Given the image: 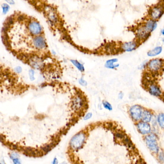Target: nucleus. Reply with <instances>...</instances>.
Instances as JSON below:
<instances>
[{
	"label": "nucleus",
	"instance_id": "1",
	"mask_svg": "<svg viewBox=\"0 0 164 164\" xmlns=\"http://www.w3.org/2000/svg\"><path fill=\"white\" fill-rule=\"evenodd\" d=\"M158 136L156 133L152 132L151 134L144 136V141L147 147L152 154L157 155L160 150L158 142Z\"/></svg>",
	"mask_w": 164,
	"mask_h": 164
},
{
	"label": "nucleus",
	"instance_id": "2",
	"mask_svg": "<svg viewBox=\"0 0 164 164\" xmlns=\"http://www.w3.org/2000/svg\"><path fill=\"white\" fill-rule=\"evenodd\" d=\"M86 140V136L83 132H79L72 137L69 142V146L75 151L81 149L83 146Z\"/></svg>",
	"mask_w": 164,
	"mask_h": 164
},
{
	"label": "nucleus",
	"instance_id": "3",
	"mask_svg": "<svg viewBox=\"0 0 164 164\" xmlns=\"http://www.w3.org/2000/svg\"><path fill=\"white\" fill-rule=\"evenodd\" d=\"M144 109L142 106L138 104L134 105L129 107V115L130 119L135 124L142 121Z\"/></svg>",
	"mask_w": 164,
	"mask_h": 164
},
{
	"label": "nucleus",
	"instance_id": "4",
	"mask_svg": "<svg viewBox=\"0 0 164 164\" xmlns=\"http://www.w3.org/2000/svg\"><path fill=\"white\" fill-rule=\"evenodd\" d=\"M164 63V59H153L147 62L146 67L143 70L150 73H155L162 68Z\"/></svg>",
	"mask_w": 164,
	"mask_h": 164
},
{
	"label": "nucleus",
	"instance_id": "5",
	"mask_svg": "<svg viewBox=\"0 0 164 164\" xmlns=\"http://www.w3.org/2000/svg\"><path fill=\"white\" fill-rule=\"evenodd\" d=\"M28 29L31 34L35 36L40 35L43 32V28L40 23L35 19H29Z\"/></svg>",
	"mask_w": 164,
	"mask_h": 164
},
{
	"label": "nucleus",
	"instance_id": "6",
	"mask_svg": "<svg viewBox=\"0 0 164 164\" xmlns=\"http://www.w3.org/2000/svg\"><path fill=\"white\" fill-rule=\"evenodd\" d=\"M135 124L137 131L142 135L146 136L152 132V127L150 123L141 121Z\"/></svg>",
	"mask_w": 164,
	"mask_h": 164
},
{
	"label": "nucleus",
	"instance_id": "7",
	"mask_svg": "<svg viewBox=\"0 0 164 164\" xmlns=\"http://www.w3.org/2000/svg\"><path fill=\"white\" fill-rule=\"evenodd\" d=\"M164 13V6L158 5L151 9L150 12V16L152 20L157 21L162 16Z\"/></svg>",
	"mask_w": 164,
	"mask_h": 164
},
{
	"label": "nucleus",
	"instance_id": "8",
	"mask_svg": "<svg viewBox=\"0 0 164 164\" xmlns=\"http://www.w3.org/2000/svg\"><path fill=\"white\" fill-rule=\"evenodd\" d=\"M140 44L136 40L125 42L121 44V48L123 52H132L139 47Z\"/></svg>",
	"mask_w": 164,
	"mask_h": 164
},
{
	"label": "nucleus",
	"instance_id": "9",
	"mask_svg": "<svg viewBox=\"0 0 164 164\" xmlns=\"http://www.w3.org/2000/svg\"><path fill=\"white\" fill-rule=\"evenodd\" d=\"M150 35L151 33L146 30L144 26L139 28L136 31V37L138 39L137 42L141 44V42H144L147 40L148 38H149Z\"/></svg>",
	"mask_w": 164,
	"mask_h": 164
},
{
	"label": "nucleus",
	"instance_id": "10",
	"mask_svg": "<svg viewBox=\"0 0 164 164\" xmlns=\"http://www.w3.org/2000/svg\"><path fill=\"white\" fill-rule=\"evenodd\" d=\"M34 46L38 49H43L46 47V42L44 37L40 36H36L33 40Z\"/></svg>",
	"mask_w": 164,
	"mask_h": 164
},
{
	"label": "nucleus",
	"instance_id": "11",
	"mask_svg": "<svg viewBox=\"0 0 164 164\" xmlns=\"http://www.w3.org/2000/svg\"><path fill=\"white\" fill-rule=\"evenodd\" d=\"M154 116V113H152V110L150 109L144 108L142 113V121H143L144 122L150 123L152 121Z\"/></svg>",
	"mask_w": 164,
	"mask_h": 164
},
{
	"label": "nucleus",
	"instance_id": "12",
	"mask_svg": "<svg viewBox=\"0 0 164 164\" xmlns=\"http://www.w3.org/2000/svg\"><path fill=\"white\" fill-rule=\"evenodd\" d=\"M158 24L157 23V21L154 20L152 19L147 21L144 26V27L146 30L148 32L151 33L157 29Z\"/></svg>",
	"mask_w": 164,
	"mask_h": 164
},
{
	"label": "nucleus",
	"instance_id": "13",
	"mask_svg": "<svg viewBox=\"0 0 164 164\" xmlns=\"http://www.w3.org/2000/svg\"><path fill=\"white\" fill-rule=\"evenodd\" d=\"M118 61L119 60L117 58L112 59L108 60L106 63L105 66L106 68L110 69H116L120 65L119 63H117Z\"/></svg>",
	"mask_w": 164,
	"mask_h": 164
},
{
	"label": "nucleus",
	"instance_id": "14",
	"mask_svg": "<svg viewBox=\"0 0 164 164\" xmlns=\"http://www.w3.org/2000/svg\"><path fill=\"white\" fill-rule=\"evenodd\" d=\"M163 47L162 46H157L153 49H151L147 53L148 57H154L158 56L162 53Z\"/></svg>",
	"mask_w": 164,
	"mask_h": 164
},
{
	"label": "nucleus",
	"instance_id": "15",
	"mask_svg": "<svg viewBox=\"0 0 164 164\" xmlns=\"http://www.w3.org/2000/svg\"><path fill=\"white\" fill-rule=\"evenodd\" d=\"M84 104V99L81 97H76L73 101V107L75 109H79L80 107H82Z\"/></svg>",
	"mask_w": 164,
	"mask_h": 164
},
{
	"label": "nucleus",
	"instance_id": "16",
	"mask_svg": "<svg viewBox=\"0 0 164 164\" xmlns=\"http://www.w3.org/2000/svg\"><path fill=\"white\" fill-rule=\"evenodd\" d=\"M9 157L12 160L13 164H22L19 155L16 153H11L9 155Z\"/></svg>",
	"mask_w": 164,
	"mask_h": 164
},
{
	"label": "nucleus",
	"instance_id": "17",
	"mask_svg": "<svg viewBox=\"0 0 164 164\" xmlns=\"http://www.w3.org/2000/svg\"><path fill=\"white\" fill-rule=\"evenodd\" d=\"M157 121L160 128L164 130V113L161 112L158 114L157 117Z\"/></svg>",
	"mask_w": 164,
	"mask_h": 164
},
{
	"label": "nucleus",
	"instance_id": "18",
	"mask_svg": "<svg viewBox=\"0 0 164 164\" xmlns=\"http://www.w3.org/2000/svg\"><path fill=\"white\" fill-rule=\"evenodd\" d=\"M30 64L33 67L37 69L42 68L43 67V64L40 60L32 59L30 60Z\"/></svg>",
	"mask_w": 164,
	"mask_h": 164
},
{
	"label": "nucleus",
	"instance_id": "19",
	"mask_svg": "<svg viewBox=\"0 0 164 164\" xmlns=\"http://www.w3.org/2000/svg\"><path fill=\"white\" fill-rule=\"evenodd\" d=\"M71 61L72 62L73 64H74V65L81 72H84V68L82 64L79 63V61L76 60H71Z\"/></svg>",
	"mask_w": 164,
	"mask_h": 164
},
{
	"label": "nucleus",
	"instance_id": "20",
	"mask_svg": "<svg viewBox=\"0 0 164 164\" xmlns=\"http://www.w3.org/2000/svg\"><path fill=\"white\" fill-rule=\"evenodd\" d=\"M157 159L158 161L161 163H164V151L160 150L157 154Z\"/></svg>",
	"mask_w": 164,
	"mask_h": 164
},
{
	"label": "nucleus",
	"instance_id": "21",
	"mask_svg": "<svg viewBox=\"0 0 164 164\" xmlns=\"http://www.w3.org/2000/svg\"><path fill=\"white\" fill-rule=\"evenodd\" d=\"M103 105L104 107L109 111H111L113 110V107L109 102L106 101H104L103 102Z\"/></svg>",
	"mask_w": 164,
	"mask_h": 164
},
{
	"label": "nucleus",
	"instance_id": "22",
	"mask_svg": "<svg viewBox=\"0 0 164 164\" xmlns=\"http://www.w3.org/2000/svg\"><path fill=\"white\" fill-rule=\"evenodd\" d=\"M53 145L52 144H49V145H45L42 147V150L44 153L47 154V153L50 152L53 148Z\"/></svg>",
	"mask_w": 164,
	"mask_h": 164
},
{
	"label": "nucleus",
	"instance_id": "23",
	"mask_svg": "<svg viewBox=\"0 0 164 164\" xmlns=\"http://www.w3.org/2000/svg\"><path fill=\"white\" fill-rule=\"evenodd\" d=\"M2 9H3V14H6L9 9H10V7H9V5L6 4V3H3L2 5Z\"/></svg>",
	"mask_w": 164,
	"mask_h": 164
},
{
	"label": "nucleus",
	"instance_id": "24",
	"mask_svg": "<svg viewBox=\"0 0 164 164\" xmlns=\"http://www.w3.org/2000/svg\"><path fill=\"white\" fill-rule=\"evenodd\" d=\"M29 76H30V78L31 80L33 81V80H34V72L33 70H30L29 71Z\"/></svg>",
	"mask_w": 164,
	"mask_h": 164
},
{
	"label": "nucleus",
	"instance_id": "25",
	"mask_svg": "<svg viewBox=\"0 0 164 164\" xmlns=\"http://www.w3.org/2000/svg\"><path fill=\"white\" fill-rule=\"evenodd\" d=\"M79 83L82 86H86L87 84L86 81H85L83 80V79L81 78L79 81Z\"/></svg>",
	"mask_w": 164,
	"mask_h": 164
},
{
	"label": "nucleus",
	"instance_id": "26",
	"mask_svg": "<svg viewBox=\"0 0 164 164\" xmlns=\"http://www.w3.org/2000/svg\"><path fill=\"white\" fill-rule=\"evenodd\" d=\"M91 117H92V114L91 113H89L87 114L85 116V117L84 118V120H85V121H86V120L89 119Z\"/></svg>",
	"mask_w": 164,
	"mask_h": 164
},
{
	"label": "nucleus",
	"instance_id": "27",
	"mask_svg": "<svg viewBox=\"0 0 164 164\" xmlns=\"http://www.w3.org/2000/svg\"><path fill=\"white\" fill-rule=\"evenodd\" d=\"M124 96V94L122 92H120L118 94V97L119 99H122Z\"/></svg>",
	"mask_w": 164,
	"mask_h": 164
},
{
	"label": "nucleus",
	"instance_id": "28",
	"mask_svg": "<svg viewBox=\"0 0 164 164\" xmlns=\"http://www.w3.org/2000/svg\"><path fill=\"white\" fill-rule=\"evenodd\" d=\"M52 164H58V160L56 157L53 159Z\"/></svg>",
	"mask_w": 164,
	"mask_h": 164
},
{
	"label": "nucleus",
	"instance_id": "29",
	"mask_svg": "<svg viewBox=\"0 0 164 164\" xmlns=\"http://www.w3.org/2000/svg\"><path fill=\"white\" fill-rule=\"evenodd\" d=\"M5 1L8 3H9L10 5H14L15 3V2L13 0H5Z\"/></svg>",
	"mask_w": 164,
	"mask_h": 164
},
{
	"label": "nucleus",
	"instance_id": "30",
	"mask_svg": "<svg viewBox=\"0 0 164 164\" xmlns=\"http://www.w3.org/2000/svg\"><path fill=\"white\" fill-rule=\"evenodd\" d=\"M16 72L17 73H20L22 71V68L18 66V67H16Z\"/></svg>",
	"mask_w": 164,
	"mask_h": 164
},
{
	"label": "nucleus",
	"instance_id": "31",
	"mask_svg": "<svg viewBox=\"0 0 164 164\" xmlns=\"http://www.w3.org/2000/svg\"><path fill=\"white\" fill-rule=\"evenodd\" d=\"M161 34L164 36V28L162 29V30H161Z\"/></svg>",
	"mask_w": 164,
	"mask_h": 164
},
{
	"label": "nucleus",
	"instance_id": "32",
	"mask_svg": "<svg viewBox=\"0 0 164 164\" xmlns=\"http://www.w3.org/2000/svg\"><path fill=\"white\" fill-rule=\"evenodd\" d=\"M2 164V163H1V164Z\"/></svg>",
	"mask_w": 164,
	"mask_h": 164
}]
</instances>
